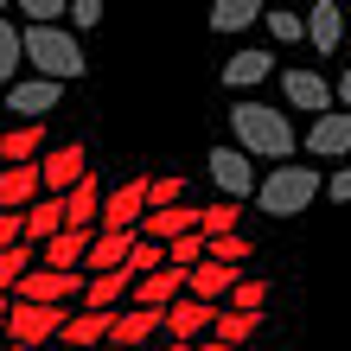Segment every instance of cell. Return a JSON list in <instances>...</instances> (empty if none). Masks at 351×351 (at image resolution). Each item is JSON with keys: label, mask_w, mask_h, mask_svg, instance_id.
I'll return each instance as SVG.
<instances>
[{"label": "cell", "mask_w": 351, "mask_h": 351, "mask_svg": "<svg viewBox=\"0 0 351 351\" xmlns=\"http://www.w3.org/2000/svg\"><path fill=\"white\" fill-rule=\"evenodd\" d=\"M313 198H319V167H268L262 192H256V204L268 217H300Z\"/></svg>", "instance_id": "3"}, {"label": "cell", "mask_w": 351, "mask_h": 351, "mask_svg": "<svg viewBox=\"0 0 351 351\" xmlns=\"http://www.w3.org/2000/svg\"><path fill=\"white\" fill-rule=\"evenodd\" d=\"M185 287H192V275H185V268H154L147 281H134V306H154V313H167L173 300H185Z\"/></svg>", "instance_id": "15"}, {"label": "cell", "mask_w": 351, "mask_h": 351, "mask_svg": "<svg viewBox=\"0 0 351 351\" xmlns=\"http://www.w3.org/2000/svg\"><path fill=\"white\" fill-rule=\"evenodd\" d=\"M102 351H128V345H102Z\"/></svg>", "instance_id": "42"}, {"label": "cell", "mask_w": 351, "mask_h": 351, "mask_svg": "<svg viewBox=\"0 0 351 351\" xmlns=\"http://www.w3.org/2000/svg\"><path fill=\"white\" fill-rule=\"evenodd\" d=\"M185 198V185L167 173V179H147V211H173V204Z\"/></svg>", "instance_id": "29"}, {"label": "cell", "mask_w": 351, "mask_h": 351, "mask_svg": "<svg viewBox=\"0 0 351 351\" xmlns=\"http://www.w3.org/2000/svg\"><path fill=\"white\" fill-rule=\"evenodd\" d=\"M154 339L167 345V313H154V306H128V313H115V339H109V345L147 351Z\"/></svg>", "instance_id": "8"}, {"label": "cell", "mask_w": 351, "mask_h": 351, "mask_svg": "<svg viewBox=\"0 0 351 351\" xmlns=\"http://www.w3.org/2000/svg\"><path fill=\"white\" fill-rule=\"evenodd\" d=\"M121 294H134V275H128V268H115V275H96V281H90V294H84V306H90V313H115Z\"/></svg>", "instance_id": "22"}, {"label": "cell", "mask_w": 351, "mask_h": 351, "mask_svg": "<svg viewBox=\"0 0 351 351\" xmlns=\"http://www.w3.org/2000/svg\"><path fill=\"white\" fill-rule=\"evenodd\" d=\"M58 90L64 84H51V77H19V84H7V109L26 115V121H45L58 109Z\"/></svg>", "instance_id": "10"}, {"label": "cell", "mask_w": 351, "mask_h": 351, "mask_svg": "<svg viewBox=\"0 0 351 351\" xmlns=\"http://www.w3.org/2000/svg\"><path fill=\"white\" fill-rule=\"evenodd\" d=\"M134 243H141V230H96V250H90V262H84V275L96 281V275H115V268H128Z\"/></svg>", "instance_id": "13"}, {"label": "cell", "mask_w": 351, "mask_h": 351, "mask_svg": "<svg viewBox=\"0 0 351 351\" xmlns=\"http://www.w3.org/2000/svg\"><path fill=\"white\" fill-rule=\"evenodd\" d=\"M211 179H217L237 204L262 192V173H256V160L243 154V147H211Z\"/></svg>", "instance_id": "6"}, {"label": "cell", "mask_w": 351, "mask_h": 351, "mask_svg": "<svg viewBox=\"0 0 351 351\" xmlns=\"http://www.w3.org/2000/svg\"><path fill=\"white\" fill-rule=\"evenodd\" d=\"M45 198V173L32 167H0V211H32V204Z\"/></svg>", "instance_id": "12"}, {"label": "cell", "mask_w": 351, "mask_h": 351, "mask_svg": "<svg viewBox=\"0 0 351 351\" xmlns=\"http://www.w3.org/2000/svg\"><path fill=\"white\" fill-rule=\"evenodd\" d=\"M45 351H71V345H45Z\"/></svg>", "instance_id": "43"}, {"label": "cell", "mask_w": 351, "mask_h": 351, "mask_svg": "<svg viewBox=\"0 0 351 351\" xmlns=\"http://www.w3.org/2000/svg\"><path fill=\"white\" fill-rule=\"evenodd\" d=\"M230 134H237V147L250 160H275V167L300 147L294 121H287L281 109H262V102H237V109H230Z\"/></svg>", "instance_id": "1"}, {"label": "cell", "mask_w": 351, "mask_h": 351, "mask_svg": "<svg viewBox=\"0 0 351 351\" xmlns=\"http://www.w3.org/2000/svg\"><path fill=\"white\" fill-rule=\"evenodd\" d=\"M345 13H351V7H345Z\"/></svg>", "instance_id": "45"}, {"label": "cell", "mask_w": 351, "mask_h": 351, "mask_svg": "<svg viewBox=\"0 0 351 351\" xmlns=\"http://www.w3.org/2000/svg\"><path fill=\"white\" fill-rule=\"evenodd\" d=\"M237 268L230 262H211V256H204L198 268H192V287H185V294H192V300H204V306H217V294H237Z\"/></svg>", "instance_id": "18"}, {"label": "cell", "mask_w": 351, "mask_h": 351, "mask_svg": "<svg viewBox=\"0 0 351 351\" xmlns=\"http://www.w3.org/2000/svg\"><path fill=\"white\" fill-rule=\"evenodd\" d=\"M45 121H19V128H7V141H0V167H32V160H45Z\"/></svg>", "instance_id": "16"}, {"label": "cell", "mask_w": 351, "mask_h": 351, "mask_svg": "<svg viewBox=\"0 0 351 351\" xmlns=\"http://www.w3.org/2000/svg\"><path fill=\"white\" fill-rule=\"evenodd\" d=\"M262 300H268V281H256V275H243V281H237V294H230L237 313H262Z\"/></svg>", "instance_id": "30"}, {"label": "cell", "mask_w": 351, "mask_h": 351, "mask_svg": "<svg viewBox=\"0 0 351 351\" xmlns=\"http://www.w3.org/2000/svg\"><path fill=\"white\" fill-rule=\"evenodd\" d=\"M306 154H313V160H345L351 154V115L345 109L319 115L313 128H306Z\"/></svg>", "instance_id": "14"}, {"label": "cell", "mask_w": 351, "mask_h": 351, "mask_svg": "<svg viewBox=\"0 0 351 351\" xmlns=\"http://www.w3.org/2000/svg\"><path fill=\"white\" fill-rule=\"evenodd\" d=\"M109 339H115V313H90V306H84V313H71V326H64V339H58V345H71V351H102Z\"/></svg>", "instance_id": "17"}, {"label": "cell", "mask_w": 351, "mask_h": 351, "mask_svg": "<svg viewBox=\"0 0 351 351\" xmlns=\"http://www.w3.org/2000/svg\"><path fill=\"white\" fill-rule=\"evenodd\" d=\"M211 326H217V306H204L192 294L167 306V345H198V339H211Z\"/></svg>", "instance_id": "7"}, {"label": "cell", "mask_w": 351, "mask_h": 351, "mask_svg": "<svg viewBox=\"0 0 351 351\" xmlns=\"http://www.w3.org/2000/svg\"><path fill=\"white\" fill-rule=\"evenodd\" d=\"M306 38H313L319 51H339V45H345V7L313 0V7H306Z\"/></svg>", "instance_id": "20"}, {"label": "cell", "mask_w": 351, "mask_h": 351, "mask_svg": "<svg viewBox=\"0 0 351 351\" xmlns=\"http://www.w3.org/2000/svg\"><path fill=\"white\" fill-rule=\"evenodd\" d=\"M268 64H275L268 51H237L230 64H223V84H230V90H256L262 77H268Z\"/></svg>", "instance_id": "23"}, {"label": "cell", "mask_w": 351, "mask_h": 351, "mask_svg": "<svg viewBox=\"0 0 351 351\" xmlns=\"http://www.w3.org/2000/svg\"><path fill=\"white\" fill-rule=\"evenodd\" d=\"M26 64L38 77H51V84H71V77H84V45H77L71 26H26Z\"/></svg>", "instance_id": "2"}, {"label": "cell", "mask_w": 351, "mask_h": 351, "mask_svg": "<svg viewBox=\"0 0 351 351\" xmlns=\"http://www.w3.org/2000/svg\"><path fill=\"white\" fill-rule=\"evenodd\" d=\"M332 96H339V109H345V115H351V71H345V77H339V84H332Z\"/></svg>", "instance_id": "37"}, {"label": "cell", "mask_w": 351, "mask_h": 351, "mask_svg": "<svg viewBox=\"0 0 351 351\" xmlns=\"http://www.w3.org/2000/svg\"><path fill=\"white\" fill-rule=\"evenodd\" d=\"M326 198H332V204H351V167H339L332 179H326Z\"/></svg>", "instance_id": "36"}, {"label": "cell", "mask_w": 351, "mask_h": 351, "mask_svg": "<svg viewBox=\"0 0 351 351\" xmlns=\"http://www.w3.org/2000/svg\"><path fill=\"white\" fill-rule=\"evenodd\" d=\"M154 268H167V250H160V243H147V237H141V243H134V256H128V275H134V281H147Z\"/></svg>", "instance_id": "28"}, {"label": "cell", "mask_w": 351, "mask_h": 351, "mask_svg": "<svg viewBox=\"0 0 351 351\" xmlns=\"http://www.w3.org/2000/svg\"><path fill=\"white\" fill-rule=\"evenodd\" d=\"M7 319H13V300H0V345H7Z\"/></svg>", "instance_id": "38"}, {"label": "cell", "mask_w": 351, "mask_h": 351, "mask_svg": "<svg viewBox=\"0 0 351 351\" xmlns=\"http://www.w3.org/2000/svg\"><path fill=\"white\" fill-rule=\"evenodd\" d=\"M7 7H19V0H0V13H7Z\"/></svg>", "instance_id": "41"}, {"label": "cell", "mask_w": 351, "mask_h": 351, "mask_svg": "<svg viewBox=\"0 0 351 351\" xmlns=\"http://www.w3.org/2000/svg\"><path fill=\"white\" fill-rule=\"evenodd\" d=\"M237 223H243V204L237 198H223V204H211V211H204V237H237Z\"/></svg>", "instance_id": "27"}, {"label": "cell", "mask_w": 351, "mask_h": 351, "mask_svg": "<svg viewBox=\"0 0 351 351\" xmlns=\"http://www.w3.org/2000/svg\"><path fill=\"white\" fill-rule=\"evenodd\" d=\"M38 173H45V198H71L77 185L90 179V154H84V141H64V147H51L45 160H38Z\"/></svg>", "instance_id": "5"}, {"label": "cell", "mask_w": 351, "mask_h": 351, "mask_svg": "<svg viewBox=\"0 0 351 351\" xmlns=\"http://www.w3.org/2000/svg\"><path fill=\"white\" fill-rule=\"evenodd\" d=\"M71 230V211H64V198H38L32 211H26V243L32 250H45L51 237H64Z\"/></svg>", "instance_id": "19"}, {"label": "cell", "mask_w": 351, "mask_h": 351, "mask_svg": "<svg viewBox=\"0 0 351 351\" xmlns=\"http://www.w3.org/2000/svg\"><path fill=\"white\" fill-rule=\"evenodd\" d=\"M160 351H198V345H160Z\"/></svg>", "instance_id": "40"}, {"label": "cell", "mask_w": 351, "mask_h": 351, "mask_svg": "<svg viewBox=\"0 0 351 351\" xmlns=\"http://www.w3.org/2000/svg\"><path fill=\"white\" fill-rule=\"evenodd\" d=\"M141 217H147V179L115 185L109 204H102V230H141Z\"/></svg>", "instance_id": "11"}, {"label": "cell", "mask_w": 351, "mask_h": 351, "mask_svg": "<svg viewBox=\"0 0 351 351\" xmlns=\"http://www.w3.org/2000/svg\"><path fill=\"white\" fill-rule=\"evenodd\" d=\"M256 326H262V313H217V326H211V339H223V345H237L243 351V339H256Z\"/></svg>", "instance_id": "25"}, {"label": "cell", "mask_w": 351, "mask_h": 351, "mask_svg": "<svg viewBox=\"0 0 351 351\" xmlns=\"http://www.w3.org/2000/svg\"><path fill=\"white\" fill-rule=\"evenodd\" d=\"M19 64H26V26H13V19L0 13V77L19 84Z\"/></svg>", "instance_id": "24"}, {"label": "cell", "mask_w": 351, "mask_h": 351, "mask_svg": "<svg viewBox=\"0 0 351 351\" xmlns=\"http://www.w3.org/2000/svg\"><path fill=\"white\" fill-rule=\"evenodd\" d=\"M26 243V211H0V256Z\"/></svg>", "instance_id": "34"}, {"label": "cell", "mask_w": 351, "mask_h": 351, "mask_svg": "<svg viewBox=\"0 0 351 351\" xmlns=\"http://www.w3.org/2000/svg\"><path fill=\"white\" fill-rule=\"evenodd\" d=\"M281 96H287V109H300V115H313V121L339 109V96H332V77H319V71H306V64L281 71Z\"/></svg>", "instance_id": "4"}, {"label": "cell", "mask_w": 351, "mask_h": 351, "mask_svg": "<svg viewBox=\"0 0 351 351\" xmlns=\"http://www.w3.org/2000/svg\"><path fill=\"white\" fill-rule=\"evenodd\" d=\"M198 351H237V345H223V339H198Z\"/></svg>", "instance_id": "39"}, {"label": "cell", "mask_w": 351, "mask_h": 351, "mask_svg": "<svg viewBox=\"0 0 351 351\" xmlns=\"http://www.w3.org/2000/svg\"><path fill=\"white\" fill-rule=\"evenodd\" d=\"M268 32H275L281 45H294V38H306V19H300V13H281V7H268Z\"/></svg>", "instance_id": "31"}, {"label": "cell", "mask_w": 351, "mask_h": 351, "mask_svg": "<svg viewBox=\"0 0 351 351\" xmlns=\"http://www.w3.org/2000/svg\"><path fill=\"white\" fill-rule=\"evenodd\" d=\"M211 262H230V268L250 262V237H243V230H237V237H217V243H211Z\"/></svg>", "instance_id": "33"}, {"label": "cell", "mask_w": 351, "mask_h": 351, "mask_svg": "<svg viewBox=\"0 0 351 351\" xmlns=\"http://www.w3.org/2000/svg\"><path fill=\"white\" fill-rule=\"evenodd\" d=\"M268 19V0H211V32H243Z\"/></svg>", "instance_id": "21"}, {"label": "cell", "mask_w": 351, "mask_h": 351, "mask_svg": "<svg viewBox=\"0 0 351 351\" xmlns=\"http://www.w3.org/2000/svg\"><path fill=\"white\" fill-rule=\"evenodd\" d=\"M204 256H211V237H204V230H192V237H179L173 250H167V268H185V275H192Z\"/></svg>", "instance_id": "26"}, {"label": "cell", "mask_w": 351, "mask_h": 351, "mask_svg": "<svg viewBox=\"0 0 351 351\" xmlns=\"http://www.w3.org/2000/svg\"><path fill=\"white\" fill-rule=\"evenodd\" d=\"M19 13H26L32 26H58V19H64L71 7H64V0H19Z\"/></svg>", "instance_id": "32"}, {"label": "cell", "mask_w": 351, "mask_h": 351, "mask_svg": "<svg viewBox=\"0 0 351 351\" xmlns=\"http://www.w3.org/2000/svg\"><path fill=\"white\" fill-rule=\"evenodd\" d=\"M102 26V0H71V32H90Z\"/></svg>", "instance_id": "35"}, {"label": "cell", "mask_w": 351, "mask_h": 351, "mask_svg": "<svg viewBox=\"0 0 351 351\" xmlns=\"http://www.w3.org/2000/svg\"><path fill=\"white\" fill-rule=\"evenodd\" d=\"M96 250V230H64L38 250V268H58V275H84V262Z\"/></svg>", "instance_id": "9"}, {"label": "cell", "mask_w": 351, "mask_h": 351, "mask_svg": "<svg viewBox=\"0 0 351 351\" xmlns=\"http://www.w3.org/2000/svg\"><path fill=\"white\" fill-rule=\"evenodd\" d=\"M0 351H19V345H0Z\"/></svg>", "instance_id": "44"}]
</instances>
